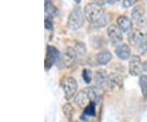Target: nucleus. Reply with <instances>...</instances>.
I'll return each mask as SVG.
<instances>
[{"mask_svg":"<svg viewBox=\"0 0 147 122\" xmlns=\"http://www.w3.org/2000/svg\"><path fill=\"white\" fill-rule=\"evenodd\" d=\"M45 28L48 30H52L53 29V17H46L45 18Z\"/></svg>","mask_w":147,"mask_h":122,"instance_id":"4be33fe9","label":"nucleus"},{"mask_svg":"<svg viewBox=\"0 0 147 122\" xmlns=\"http://www.w3.org/2000/svg\"><path fill=\"white\" fill-rule=\"evenodd\" d=\"M62 89H63L65 98L66 99L72 98L76 91L78 89V83L74 77H65L62 81Z\"/></svg>","mask_w":147,"mask_h":122,"instance_id":"7ed1b4c3","label":"nucleus"},{"mask_svg":"<svg viewBox=\"0 0 147 122\" xmlns=\"http://www.w3.org/2000/svg\"><path fill=\"white\" fill-rule=\"evenodd\" d=\"M139 85L143 95L147 97V75H141L139 80Z\"/></svg>","mask_w":147,"mask_h":122,"instance_id":"f3484780","label":"nucleus"},{"mask_svg":"<svg viewBox=\"0 0 147 122\" xmlns=\"http://www.w3.org/2000/svg\"><path fill=\"white\" fill-rule=\"evenodd\" d=\"M62 112L65 114V116L68 119L69 121H71L73 118L74 114V109L73 106L70 103H65L63 106H62Z\"/></svg>","mask_w":147,"mask_h":122,"instance_id":"dca6fc26","label":"nucleus"},{"mask_svg":"<svg viewBox=\"0 0 147 122\" xmlns=\"http://www.w3.org/2000/svg\"><path fill=\"white\" fill-rule=\"evenodd\" d=\"M108 22H109V18L105 16V15H104V16H102L100 20L97 21L96 24H94V25L96 27H103L105 26H106V24H107Z\"/></svg>","mask_w":147,"mask_h":122,"instance_id":"412c9836","label":"nucleus"},{"mask_svg":"<svg viewBox=\"0 0 147 122\" xmlns=\"http://www.w3.org/2000/svg\"><path fill=\"white\" fill-rule=\"evenodd\" d=\"M123 85V79L120 75L111 73L109 75V89H113L115 86L122 88Z\"/></svg>","mask_w":147,"mask_h":122,"instance_id":"ddd939ff","label":"nucleus"},{"mask_svg":"<svg viewBox=\"0 0 147 122\" xmlns=\"http://www.w3.org/2000/svg\"><path fill=\"white\" fill-rule=\"evenodd\" d=\"M115 54L121 60H127L131 55V48L126 43H121L116 47Z\"/></svg>","mask_w":147,"mask_h":122,"instance_id":"f8f14e48","label":"nucleus"},{"mask_svg":"<svg viewBox=\"0 0 147 122\" xmlns=\"http://www.w3.org/2000/svg\"><path fill=\"white\" fill-rule=\"evenodd\" d=\"M82 75H83V79L85 81L86 84H89L90 82L92 81V73L88 69H84L83 70V73H82Z\"/></svg>","mask_w":147,"mask_h":122,"instance_id":"6ab92c4d","label":"nucleus"},{"mask_svg":"<svg viewBox=\"0 0 147 122\" xmlns=\"http://www.w3.org/2000/svg\"><path fill=\"white\" fill-rule=\"evenodd\" d=\"M131 17L137 23L138 26H145L146 19H145V9L142 6H137L133 8L131 12Z\"/></svg>","mask_w":147,"mask_h":122,"instance_id":"9b49d317","label":"nucleus"},{"mask_svg":"<svg viewBox=\"0 0 147 122\" xmlns=\"http://www.w3.org/2000/svg\"><path fill=\"white\" fill-rule=\"evenodd\" d=\"M84 17L79 7H75L69 13L67 20V26L72 30H77L84 26Z\"/></svg>","mask_w":147,"mask_h":122,"instance_id":"f03ea898","label":"nucleus"},{"mask_svg":"<svg viewBox=\"0 0 147 122\" xmlns=\"http://www.w3.org/2000/svg\"><path fill=\"white\" fill-rule=\"evenodd\" d=\"M107 35L113 45L119 44L123 41V34L120 29L115 25H110L107 28Z\"/></svg>","mask_w":147,"mask_h":122,"instance_id":"0eeeda50","label":"nucleus"},{"mask_svg":"<svg viewBox=\"0 0 147 122\" xmlns=\"http://www.w3.org/2000/svg\"><path fill=\"white\" fill-rule=\"evenodd\" d=\"M74 48L76 49L78 55L80 56H84L85 53H86V48H85V45H84L83 43H78L76 44V46L74 47Z\"/></svg>","mask_w":147,"mask_h":122,"instance_id":"aec40b11","label":"nucleus"},{"mask_svg":"<svg viewBox=\"0 0 147 122\" xmlns=\"http://www.w3.org/2000/svg\"><path fill=\"white\" fill-rule=\"evenodd\" d=\"M111 59H112V54L107 50H104L102 52H100L96 56V62L99 65H101V66H105L106 64L109 63L111 61Z\"/></svg>","mask_w":147,"mask_h":122,"instance_id":"4468645a","label":"nucleus"},{"mask_svg":"<svg viewBox=\"0 0 147 122\" xmlns=\"http://www.w3.org/2000/svg\"><path fill=\"white\" fill-rule=\"evenodd\" d=\"M143 70L147 72V61H146V62L143 63Z\"/></svg>","mask_w":147,"mask_h":122,"instance_id":"393cba45","label":"nucleus"},{"mask_svg":"<svg viewBox=\"0 0 147 122\" xmlns=\"http://www.w3.org/2000/svg\"><path fill=\"white\" fill-rule=\"evenodd\" d=\"M139 0H123V7L128 8L132 5H134Z\"/></svg>","mask_w":147,"mask_h":122,"instance_id":"5701e85b","label":"nucleus"},{"mask_svg":"<svg viewBox=\"0 0 147 122\" xmlns=\"http://www.w3.org/2000/svg\"><path fill=\"white\" fill-rule=\"evenodd\" d=\"M76 3H81V0H74Z\"/></svg>","mask_w":147,"mask_h":122,"instance_id":"a878e982","label":"nucleus"},{"mask_svg":"<svg viewBox=\"0 0 147 122\" xmlns=\"http://www.w3.org/2000/svg\"><path fill=\"white\" fill-rule=\"evenodd\" d=\"M84 15L88 22L94 25L105 15V11L99 3H90L84 7Z\"/></svg>","mask_w":147,"mask_h":122,"instance_id":"f257e3e1","label":"nucleus"},{"mask_svg":"<svg viewBox=\"0 0 147 122\" xmlns=\"http://www.w3.org/2000/svg\"><path fill=\"white\" fill-rule=\"evenodd\" d=\"M131 43L137 45V51L141 54L147 52V33H134L131 35Z\"/></svg>","mask_w":147,"mask_h":122,"instance_id":"39448f33","label":"nucleus"},{"mask_svg":"<svg viewBox=\"0 0 147 122\" xmlns=\"http://www.w3.org/2000/svg\"><path fill=\"white\" fill-rule=\"evenodd\" d=\"M45 12L48 16L54 17L57 14V9L53 3L52 0H45Z\"/></svg>","mask_w":147,"mask_h":122,"instance_id":"2eb2a0df","label":"nucleus"},{"mask_svg":"<svg viewBox=\"0 0 147 122\" xmlns=\"http://www.w3.org/2000/svg\"><path fill=\"white\" fill-rule=\"evenodd\" d=\"M143 63L138 56H132L128 64V71L132 76H139L143 71Z\"/></svg>","mask_w":147,"mask_h":122,"instance_id":"423d86ee","label":"nucleus"},{"mask_svg":"<svg viewBox=\"0 0 147 122\" xmlns=\"http://www.w3.org/2000/svg\"><path fill=\"white\" fill-rule=\"evenodd\" d=\"M75 103L80 107H85L91 103L90 100L89 93H88V88L84 89L78 93V94L74 98Z\"/></svg>","mask_w":147,"mask_h":122,"instance_id":"1a4fd4ad","label":"nucleus"},{"mask_svg":"<svg viewBox=\"0 0 147 122\" xmlns=\"http://www.w3.org/2000/svg\"><path fill=\"white\" fill-rule=\"evenodd\" d=\"M117 24L118 27L120 29V30L123 33L129 34L132 31V21L131 20L126 16H120L117 19Z\"/></svg>","mask_w":147,"mask_h":122,"instance_id":"9d476101","label":"nucleus"},{"mask_svg":"<svg viewBox=\"0 0 147 122\" xmlns=\"http://www.w3.org/2000/svg\"><path fill=\"white\" fill-rule=\"evenodd\" d=\"M94 81L97 88L109 89V75L104 70H99L95 72Z\"/></svg>","mask_w":147,"mask_h":122,"instance_id":"6e6552de","label":"nucleus"},{"mask_svg":"<svg viewBox=\"0 0 147 122\" xmlns=\"http://www.w3.org/2000/svg\"><path fill=\"white\" fill-rule=\"evenodd\" d=\"M105 1L109 4H115V3L119 2V0H105Z\"/></svg>","mask_w":147,"mask_h":122,"instance_id":"b1692460","label":"nucleus"},{"mask_svg":"<svg viewBox=\"0 0 147 122\" xmlns=\"http://www.w3.org/2000/svg\"><path fill=\"white\" fill-rule=\"evenodd\" d=\"M84 115H86L88 117H95L96 116L94 102H91L89 105L86 106V108L84 110Z\"/></svg>","mask_w":147,"mask_h":122,"instance_id":"a211bd4d","label":"nucleus"},{"mask_svg":"<svg viewBox=\"0 0 147 122\" xmlns=\"http://www.w3.org/2000/svg\"><path fill=\"white\" fill-rule=\"evenodd\" d=\"M61 58V53L57 48L54 46L48 45L47 47V57L45 59V69L48 70L53 64L58 63Z\"/></svg>","mask_w":147,"mask_h":122,"instance_id":"20e7f679","label":"nucleus"}]
</instances>
